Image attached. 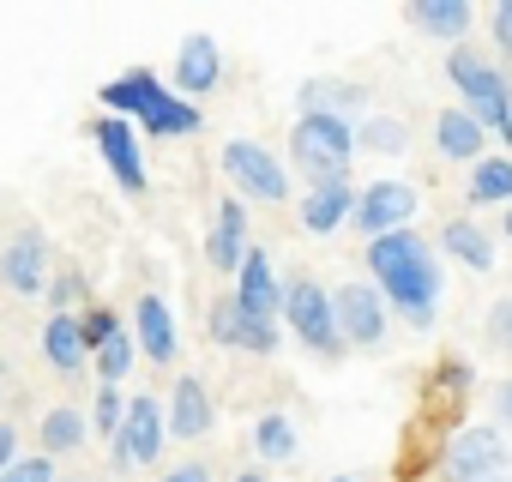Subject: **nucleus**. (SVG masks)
I'll return each instance as SVG.
<instances>
[{"instance_id": "31", "label": "nucleus", "mask_w": 512, "mask_h": 482, "mask_svg": "<svg viewBox=\"0 0 512 482\" xmlns=\"http://www.w3.org/2000/svg\"><path fill=\"white\" fill-rule=\"evenodd\" d=\"M121 422H127V410H121V386H97V404H91V428L97 434H121Z\"/></svg>"}, {"instance_id": "12", "label": "nucleus", "mask_w": 512, "mask_h": 482, "mask_svg": "<svg viewBox=\"0 0 512 482\" xmlns=\"http://www.w3.org/2000/svg\"><path fill=\"white\" fill-rule=\"evenodd\" d=\"M0 284H7L13 296H43L49 290V241L37 229L7 241V254H0Z\"/></svg>"}, {"instance_id": "14", "label": "nucleus", "mask_w": 512, "mask_h": 482, "mask_svg": "<svg viewBox=\"0 0 512 482\" xmlns=\"http://www.w3.org/2000/svg\"><path fill=\"white\" fill-rule=\"evenodd\" d=\"M115 440L127 446L133 464H157V452H163V440H169V410H163L151 392H139V398L127 404V422H121Z\"/></svg>"}, {"instance_id": "20", "label": "nucleus", "mask_w": 512, "mask_h": 482, "mask_svg": "<svg viewBox=\"0 0 512 482\" xmlns=\"http://www.w3.org/2000/svg\"><path fill=\"white\" fill-rule=\"evenodd\" d=\"M350 211H356V187H350V181L308 187V199H302V223H308V235H332V229H344Z\"/></svg>"}, {"instance_id": "7", "label": "nucleus", "mask_w": 512, "mask_h": 482, "mask_svg": "<svg viewBox=\"0 0 512 482\" xmlns=\"http://www.w3.org/2000/svg\"><path fill=\"white\" fill-rule=\"evenodd\" d=\"M410 217H416V187H410V181H368V187L356 193L350 229L368 235V241H380V235L410 229Z\"/></svg>"}, {"instance_id": "1", "label": "nucleus", "mask_w": 512, "mask_h": 482, "mask_svg": "<svg viewBox=\"0 0 512 482\" xmlns=\"http://www.w3.org/2000/svg\"><path fill=\"white\" fill-rule=\"evenodd\" d=\"M368 272H374L392 314H404L416 332L434 326V314H440V260H434V248L422 235L398 229V235L368 241Z\"/></svg>"}, {"instance_id": "26", "label": "nucleus", "mask_w": 512, "mask_h": 482, "mask_svg": "<svg viewBox=\"0 0 512 482\" xmlns=\"http://www.w3.org/2000/svg\"><path fill=\"white\" fill-rule=\"evenodd\" d=\"M199 121H205V115H199V103L169 97V103H163V109H157L139 133H145V139H193V133H199Z\"/></svg>"}, {"instance_id": "37", "label": "nucleus", "mask_w": 512, "mask_h": 482, "mask_svg": "<svg viewBox=\"0 0 512 482\" xmlns=\"http://www.w3.org/2000/svg\"><path fill=\"white\" fill-rule=\"evenodd\" d=\"M19 464V428H7V422H0V476H7Z\"/></svg>"}, {"instance_id": "10", "label": "nucleus", "mask_w": 512, "mask_h": 482, "mask_svg": "<svg viewBox=\"0 0 512 482\" xmlns=\"http://www.w3.org/2000/svg\"><path fill=\"white\" fill-rule=\"evenodd\" d=\"M97 97H103V109H109V115H121V121L145 127V121H151V115H157V109H163V103H169L175 91H169V85H163V79H157L151 67H133V73L109 79V85H103Z\"/></svg>"}, {"instance_id": "32", "label": "nucleus", "mask_w": 512, "mask_h": 482, "mask_svg": "<svg viewBox=\"0 0 512 482\" xmlns=\"http://www.w3.org/2000/svg\"><path fill=\"white\" fill-rule=\"evenodd\" d=\"M79 332H85V344H91V362H97V350H103L109 338H121V320H115L109 308H91V314H79Z\"/></svg>"}, {"instance_id": "22", "label": "nucleus", "mask_w": 512, "mask_h": 482, "mask_svg": "<svg viewBox=\"0 0 512 482\" xmlns=\"http://www.w3.org/2000/svg\"><path fill=\"white\" fill-rule=\"evenodd\" d=\"M440 248H446V260H458L470 272H494V235L476 229V223H464V217H452L440 229Z\"/></svg>"}, {"instance_id": "27", "label": "nucleus", "mask_w": 512, "mask_h": 482, "mask_svg": "<svg viewBox=\"0 0 512 482\" xmlns=\"http://www.w3.org/2000/svg\"><path fill=\"white\" fill-rule=\"evenodd\" d=\"M356 145L374 151V157H398L410 145V127L404 121H386V115H368V121H356Z\"/></svg>"}, {"instance_id": "33", "label": "nucleus", "mask_w": 512, "mask_h": 482, "mask_svg": "<svg viewBox=\"0 0 512 482\" xmlns=\"http://www.w3.org/2000/svg\"><path fill=\"white\" fill-rule=\"evenodd\" d=\"M0 482H55V464H49V452H37V458H19Z\"/></svg>"}, {"instance_id": "25", "label": "nucleus", "mask_w": 512, "mask_h": 482, "mask_svg": "<svg viewBox=\"0 0 512 482\" xmlns=\"http://www.w3.org/2000/svg\"><path fill=\"white\" fill-rule=\"evenodd\" d=\"M470 205H512V157H482L470 169Z\"/></svg>"}, {"instance_id": "23", "label": "nucleus", "mask_w": 512, "mask_h": 482, "mask_svg": "<svg viewBox=\"0 0 512 482\" xmlns=\"http://www.w3.org/2000/svg\"><path fill=\"white\" fill-rule=\"evenodd\" d=\"M205 428H211V398H205V386L187 374V380H175V392H169V434L199 440Z\"/></svg>"}, {"instance_id": "36", "label": "nucleus", "mask_w": 512, "mask_h": 482, "mask_svg": "<svg viewBox=\"0 0 512 482\" xmlns=\"http://www.w3.org/2000/svg\"><path fill=\"white\" fill-rule=\"evenodd\" d=\"M494 43H500L506 67H512V0H500V7H494Z\"/></svg>"}, {"instance_id": "35", "label": "nucleus", "mask_w": 512, "mask_h": 482, "mask_svg": "<svg viewBox=\"0 0 512 482\" xmlns=\"http://www.w3.org/2000/svg\"><path fill=\"white\" fill-rule=\"evenodd\" d=\"M43 296H49V308H55V314H67V308H73V296H79V278H73V272H61V278H49V290H43Z\"/></svg>"}, {"instance_id": "41", "label": "nucleus", "mask_w": 512, "mask_h": 482, "mask_svg": "<svg viewBox=\"0 0 512 482\" xmlns=\"http://www.w3.org/2000/svg\"><path fill=\"white\" fill-rule=\"evenodd\" d=\"M506 235H512V205H506Z\"/></svg>"}, {"instance_id": "28", "label": "nucleus", "mask_w": 512, "mask_h": 482, "mask_svg": "<svg viewBox=\"0 0 512 482\" xmlns=\"http://www.w3.org/2000/svg\"><path fill=\"white\" fill-rule=\"evenodd\" d=\"M37 434H43V452H73V446H85V434H91V428H85V416H79V410H67V404H61V410H49V416H43V428H37Z\"/></svg>"}, {"instance_id": "9", "label": "nucleus", "mask_w": 512, "mask_h": 482, "mask_svg": "<svg viewBox=\"0 0 512 482\" xmlns=\"http://www.w3.org/2000/svg\"><path fill=\"white\" fill-rule=\"evenodd\" d=\"M211 344L247 350V356H272V350L284 344V332H278V320H253L235 296H217V302H211Z\"/></svg>"}, {"instance_id": "43", "label": "nucleus", "mask_w": 512, "mask_h": 482, "mask_svg": "<svg viewBox=\"0 0 512 482\" xmlns=\"http://www.w3.org/2000/svg\"><path fill=\"white\" fill-rule=\"evenodd\" d=\"M0 374H7V362H0Z\"/></svg>"}, {"instance_id": "6", "label": "nucleus", "mask_w": 512, "mask_h": 482, "mask_svg": "<svg viewBox=\"0 0 512 482\" xmlns=\"http://www.w3.org/2000/svg\"><path fill=\"white\" fill-rule=\"evenodd\" d=\"M223 175L247 193V199H266V205H284L290 199V169L253 139H229L223 145Z\"/></svg>"}, {"instance_id": "19", "label": "nucleus", "mask_w": 512, "mask_h": 482, "mask_svg": "<svg viewBox=\"0 0 512 482\" xmlns=\"http://www.w3.org/2000/svg\"><path fill=\"white\" fill-rule=\"evenodd\" d=\"M133 338H139V350H145L151 362H169V356L181 350V332H175V314H169L163 296H139V308H133Z\"/></svg>"}, {"instance_id": "2", "label": "nucleus", "mask_w": 512, "mask_h": 482, "mask_svg": "<svg viewBox=\"0 0 512 482\" xmlns=\"http://www.w3.org/2000/svg\"><path fill=\"white\" fill-rule=\"evenodd\" d=\"M446 79L464 91V109H470L494 139H506V145H512V85H506V73H500V67H488L476 49H464V43H458V49L446 55Z\"/></svg>"}, {"instance_id": "38", "label": "nucleus", "mask_w": 512, "mask_h": 482, "mask_svg": "<svg viewBox=\"0 0 512 482\" xmlns=\"http://www.w3.org/2000/svg\"><path fill=\"white\" fill-rule=\"evenodd\" d=\"M494 410H500V422H506V428H512V374H506V380H500V392H494Z\"/></svg>"}, {"instance_id": "16", "label": "nucleus", "mask_w": 512, "mask_h": 482, "mask_svg": "<svg viewBox=\"0 0 512 482\" xmlns=\"http://www.w3.org/2000/svg\"><path fill=\"white\" fill-rule=\"evenodd\" d=\"M217 79H223V55H217V43L211 37H187L181 43V55H175V97H205V91H217Z\"/></svg>"}, {"instance_id": "21", "label": "nucleus", "mask_w": 512, "mask_h": 482, "mask_svg": "<svg viewBox=\"0 0 512 482\" xmlns=\"http://www.w3.org/2000/svg\"><path fill=\"white\" fill-rule=\"evenodd\" d=\"M43 356H49L55 374H85L91 344H85V332H79V314H49V326H43Z\"/></svg>"}, {"instance_id": "42", "label": "nucleus", "mask_w": 512, "mask_h": 482, "mask_svg": "<svg viewBox=\"0 0 512 482\" xmlns=\"http://www.w3.org/2000/svg\"><path fill=\"white\" fill-rule=\"evenodd\" d=\"M332 482H350V476H332Z\"/></svg>"}, {"instance_id": "17", "label": "nucleus", "mask_w": 512, "mask_h": 482, "mask_svg": "<svg viewBox=\"0 0 512 482\" xmlns=\"http://www.w3.org/2000/svg\"><path fill=\"white\" fill-rule=\"evenodd\" d=\"M296 103H302V115H338V121H368V91L362 85H344V79H308L302 91H296Z\"/></svg>"}, {"instance_id": "13", "label": "nucleus", "mask_w": 512, "mask_h": 482, "mask_svg": "<svg viewBox=\"0 0 512 482\" xmlns=\"http://www.w3.org/2000/svg\"><path fill=\"white\" fill-rule=\"evenodd\" d=\"M253 320H278L284 314V284H278V272H272V260H266V248H253L247 260H241V272H235V290H229Z\"/></svg>"}, {"instance_id": "18", "label": "nucleus", "mask_w": 512, "mask_h": 482, "mask_svg": "<svg viewBox=\"0 0 512 482\" xmlns=\"http://www.w3.org/2000/svg\"><path fill=\"white\" fill-rule=\"evenodd\" d=\"M434 145H440V157H458V163H482V145H488V127L470 115V109H440L434 115Z\"/></svg>"}, {"instance_id": "3", "label": "nucleus", "mask_w": 512, "mask_h": 482, "mask_svg": "<svg viewBox=\"0 0 512 482\" xmlns=\"http://www.w3.org/2000/svg\"><path fill=\"white\" fill-rule=\"evenodd\" d=\"M350 157H356V121H338V115H302V121H296V133H290V163H296L314 187L344 181Z\"/></svg>"}, {"instance_id": "15", "label": "nucleus", "mask_w": 512, "mask_h": 482, "mask_svg": "<svg viewBox=\"0 0 512 482\" xmlns=\"http://www.w3.org/2000/svg\"><path fill=\"white\" fill-rule=\"evenodd\" d=\"M205 254H211V266H217V272H241V260L253 254L241 199H223V205H217V223H211V235H205Z\"/></svg>"}, {"instance_id": "24", "label": "nucleus", "mask_w": 512, "mask_h": 482, "mask_svg": "<svg viewBox=\"0 0 512 482\" xmlns=\"http://www.w3.org/2000/svg\"><path fill=\"white\" fill-rule=\"evenodd\" d=\"M410 25L428 31V37H440V43H464L470 7H464V0H422V7H410Z\"/></svg>"}, {"instance_id": "40", "label": "nucleus", "mask_w": 512, "mask_h": 482, "mask_svg": "<svg viewBox=\"0 0 512 482\" xmlns=\"http://www.w3.org/2000/svg\"><path fill=\"white\" fill-rule=\"evenodd\" d=\"M235 482H266V470H241V476H235Z\"/></svg>"}, {"instance_id": "5", "label": "nucleus", "mask_w": 512, "mask_h": 482, "mask_svg": "<svg viewBox=\"0 0 512 482\" xmlns=\"http://www.w3.org/2000/svg\"><path fill=\"white\" fill-rule=\"evenodd\" d=\"M446 482H512V446L494 422H464L446 446Z\"/></svg>"}, {"instance_id": "4", "label": "nucleus", "mask_w": 512, "mask_h": 482, "mask_svg": "<svg viewBox=\"0 0 512 482\" xmlns=\"http://www.w3.org/2000/svg\"><path fill=\"white\" fill-rule=\"evenodd\" d=\"M284 326L296 332V344H302V350H314V356H326V362L350 350V344H344V332H338L332 290H326V284H314V278L284 284Z\"/></svg>"}, {"instance_id": "30", "label": "nucleus", "mask_w": 512, "mask_h": 482, "mask_svg": "<svg viewBox=\"0 0 512 482\" xmlns=\"http://www.w3.org/2000/svg\"><path fill=\"white\" fill-rule=\"evenodd\" d=\"M133 356H139V338H133V332H121V338H109V344L97 350V362H91V368H97V380H103V386H121V380H127V368H133Z\"/></svg>"}, {"instance_id": "34", "label": "nucleus", "mask_w": 512, "mask_h": 482, "mask_svg": "<svg viewBox=\"0 0 512 482\" xmlns=\"http://www.w3.org/2000/svg\"><path fill=\"white\" fill-rule=\"evenodd\" d=\"M488 344L494 350H512V296L488 308Z\"/></svg>"}, {"instance_id": "29", "label": "nucleus", "mask_w": 512, "mask_h": 482, "mask_svg": "<svg viewBox=\"0 0 512 482\" xmlns=\"http://www.w3.org/2000/svg\"><path fill=\"white\" fill-rule=\"evenodd\" d=\"M253 446H260V458L266 464H278V458H290L296 452V422L290 416H260V422H253Z\"/></svg>"}, {"instance_id": "39", "label": "nucleus", "mask_w": 512, "mask_h": 482, "mask_svg": "<svg viewBox=\"0 0 512 482\" xmlns=\"http://www.w3.org/2000/svg\"><path fill=\"white\" fill-rule=\"evenodd\" d=\"M163 482H211V470H205V464H181V470H169Z\"/></svg>"}, {"instance_id": "11", "label": "nucleus", "mask_w": 512, "mask_h": 482, "mask_svg": "<svg viewBox=\"0 0 512 482\" xmlns=\"http://www.w3.org/2000/svg\"><path fill=\"white\" fill-rule=\"evenodd\" d=\"M91 139H97V151H103L109 175L121 181V193H145V151H139V127H133V121H121V115H103V121L91 127Z\"/></svg>"}, {"instance_id": "8", "label": "nucleus", "mask_w": 512, "mask_h": 482, "mask_svg": "<svg viewBox=\"0 0 512 482\" xmlns=\"http://www.w3.org/2000/svg\"><path fill=\"white\" fill-rule=\"evenodd\" d=\"M332 308H338V332H344V344H362V350H380L386 344V296H380V284H344V290H332Z\"/></svg>"}]
</instances>
